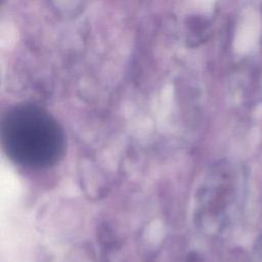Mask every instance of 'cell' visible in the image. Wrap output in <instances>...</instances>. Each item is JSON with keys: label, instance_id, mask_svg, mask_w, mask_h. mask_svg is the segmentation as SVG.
<instances>
[{"label": "cell", "instance_id": "6da1fadb", "mask_svg": "<svg viewBox=\"0 0 262 262\" xmlns=\"http://www.w3.org/2000/svg\"><path fill=\"white\" fill-rule=\"evenodd\" d=\"M3 142L13 159L29 166H45L56 161L63 146L56 123L33 106L17 107L7 115Z\"/></svg>", "mask_w": 262, "mask_h": 262}]
</instances>
